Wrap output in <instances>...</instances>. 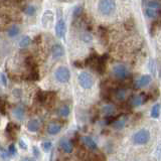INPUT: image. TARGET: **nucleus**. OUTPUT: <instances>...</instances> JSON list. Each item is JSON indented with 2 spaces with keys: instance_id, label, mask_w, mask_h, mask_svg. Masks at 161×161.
<instances>
[{
  "instance_id": "obj_1",
  "label": "nucleus",
  "mask_w": 161,
  "mask_h": 161,
  "mask_svg": "<svg viewBox=\"0 0 161 161\" xmlns=\"http://www.w3.org/2000/svg\"><path fill=\"white\" fill-rule=\"evenodd\" d=\"M116 8V3L115 0H100L98 4L99 12L102 15H111L113 12L115 11Z\"/></svg>"
},
{
  "instance_id": "obj_2",
  "label": "nucleus",
  "mask_w": 161,
  "mask_h": 161,
  "mask_svg": "<svg viewBox=\"0 0 161 161\" xmlns=\"http://www.w3.org/2000/svg\"><path fill=\"white\" fill-rule=\"evenodd\" d=\"M150 140V132L146 129H141L132 136V142L135 145H145Z\"/></svg>"
},
{
  "instance_id": "obj_3",
  "label": "nucleus",
  "mask_w": 161,
  "mask_h": 161,
  "mask_svg": "<svg viewBox=\"0 0 161 161\" xmlns=\"http://www.w3.org/2000/svg\"><path fill=\"white\" fill-rule=\"evenodd\" d=\"M78 82L81 87L86 89V90H89V89H91L94 86V79L87 71H83V73L79 75Z\"/></svg>"
},
{
  "instance_id": "obj_4",
  "label": "nucleus",
  "mask_w": 161,
  "mask_h": 161,
  "mask_svg": "<svg viewBox=\"0 0 161 161\" xmlns=\"http://www.w3.org/2000/svg\"><path fill=\"white\" fill-rule=\"evenodd\" d=\"M54 77H56L57 81L60 82V83H68V82L70 81L71 73L68 68L60 67L57 68L56 71H54Z\"/></svg>"
},
{
  "instance_id": "obj_5",
  "label": "nucleus",
  "mask_w": 161,
  "mask_h": 161,
  "mask_svg": "<svg viewBox=\"0 0 161 161\" xmlns=\"http://www.w3.org/2000/svg\"><path fill=\"white\" fill-rule=\"evenodd\" d=\"M113 74L119 80H124L128 76V70L124 64H116L113 68Z\"/></svg>"
},
{
  "instance_id": "obj_6",
  "label": "nucleus",
  "mask_w": 161,
  "mask_h": 161,
  "mask_svg": "<svg viewBox=\"0 0 161 161\" xmlns=\"http://www.w3.org/2000/svg\"><path fill=\"white\" fill-rule=\"evenodd\" d=\"M148 95H146L145 93H141L140 95L133 96V97L129 100V105L132 107H138V106L144 104L145 102L148 101Z\"/></svg>"
},
{
  "instance_id": "obj_7",
  "label": "nucleus",
  "mask_w": 161,
  "mask_h": 161,
  "mask_svg": "<svg viewBox=\"0 0 161 161\" xmlns=\"http://www.w3.org/2000/svg\"><path fill=\"white\" fill-rule=\"evenodd\" d=\"M18 131H19V127H18V126L15 125V124H13V123H11V122H9L8 124H7V126H6V128H5L6 134H7V136L9 137L10 139L16 138Z\"/></svg>"
},
{
  "instance_id": "obj_8",
  "label": "nucleus",
  "mask_w": 161,
  "mask_h": 161,
  "mask_svg": "<svg viewBox=\"0 0 161 161\" xmlns=\"http://www.w3.org/2000/svg\"><path fill=\"white\" fill-rule=\"evenodd\" d=\"M56 34L59 38L64 37V34H66V23H64L63 19L57 20L56 24Z\"/></svg>"
},
{
  "instance_id": "obj_9",
  "label": "nucleus",
  "mask_w": 161,
  "mask_h": 161,
  "mask_svg": "<svg viewBox=\"0 0 161 161\" xmlns=\"http://www.w3.org/2000/svg\"><path fill=\"white\" fill-rule=\"evenodd\" d=\"M106 60H107V56H103L101 57H98V60L96 63L95 68L99 74L103 75L106 70Z\"/></svg>"
},
{
  "instance_id": "obj_10",
  "label": "nucleus",
  "mask_w": 161,
  "mask_h": 161,
  "mask_svg": "<svg viewBox=\"0 0 161 161\" xmlns=\"http://www.w3.org/2000/svg\"><path fill=\"white\" fill-rule=\"evenodd\" d=\"M60 147L61 149L64 150L66 153H71L74 150V145H73V142L68 140L67 138H63L60 139Z\"/></svg>"
},
{
  "instance_id": "obj_11",
  "label": "nucleus",
  "mask_w": 161,
  "mask_h": 161,
  "mask_svg": "<svg viewBox=\"0 0 161 161\" xmlns=\"http://www.w3.org/2000/svg\"><path fill=\"white\" fill-rule=\"evenodd\" d=\"M53 13L50 10H46L42 15V25L43 27H49L53 24Z\"/></svg>"
},
{
  "instance_id": "obj_12",
  "label": "nucleus",
  "mask_w": 161,
  "mask_h": 161,
  "mask_svg": "<svg viewBox=\"0 0 161 161\" xmlns=\"http://www.w3.org/2000/svg\"><path fill=\"white\" fill-rule=\"evenodd\" d=\"M150 83H151V77H150L149 75H144V76H142L136 82L135 87L137 89H141V88L146 87V86H148Z\"/></svg>"
},
{
  "instance_id": "obj_13",
  "label": "nucleus",
  "mask_w": 161,
  "mask_h": 161,
  "mask_svg": "<svg viewBox=\"0 0 161 161\" xmlns=\"http://www.w3.org/2000/svg\"><path fill=\"white\" fill-rule=\"evenodd\" d=\"M51 54L54 59H60L64 54V47L60 46V44H54V46L51 47Z\"/></svg>"
},
{
  "instance_id": "obj_14",
  "label": "nucleus",
  "mask_w": 161,
  "mask_h": 161,
  "mask_svg": "<svg viewBox=\"0 0 161 161\" xmlns=\"http://www.w3.org/2000/svg\"><path fill=\"white\" fill-rule=\"evenodd\" d=\"M61 130V125L57 122H53L47 126V133L49 135H57L59 134Z\"/></svg>"
},
{
  "instance_id": "obj_15",
  "label": "nucleus",
  "mask_w": 161,
  "mask_h": 161,
  "mask_svg": "<svg viewBox=\"0 0 161 161\" xmlns=\"http://www.w3.org/2000/svg\"><path fill=\"white\" fill-rule=\"evenodd\" d=\"M83 142L85 146L87 147V148H89L90 150H97L98 146H97V143H96L93 139L91 138V137L89 136H85L83 137Z\"/></svg>"
},
{
  "instance_id": "obj_16",
  "label": "nucleus",
  "mask_w": 161,
  "mask_h": 161,
  "mask_svg": "<svg viewBox=\"0 0 161 161\" xmlns=\"http://www.w3.org/2000/svg\"><path fill=\"white\" fill-rule=\"evenodd\" d=\"M13 115H14V117L18 121H22L24 119V115H25L24 108L22 106H17V107L14 108V110H13Z\"/></svg>"
},
{
  "instance_id": "obj_17",
  "label": "nucleus",
  "mask_w": 161,
  "mask_h": 161,
  "mask_svg": "<svg viewBox=\"0 0 161 161\" xmlns=\"http://www.w3.org/2000/svg\"><path fill=\"white\" fill-rule=\"evenodd\" d=\"M27 129L30 132H36L39 129V121L37 119H32L27 123Z\"/></svg>"
},
{
  "instance_id": "obj_18",
  "label": "nucleus",
  "mask_w": 161,
  "mask_h": 161,
  "mask_svg": "<svg viewBox=\"0 0 161 161\" xmlns=\"http://www.w3.org/2000/svg\"><path fill=\"white\" fill-rule=\"evenodd\" d=\"M115 97L119 101H124L126 98V90L125 89H117L115 91Z\"/></svg>"
},
{
  "instance_id": "obj_19",
  "label": "nucleus",
  "mask_w": 161,
  "mask_h": 161,
  "mask_svg": "<svg viewBox=\"0 0 161 161\" xmlns=\"http://www.w3.org/2000/svg\"><path fill=\"white\" fill-rule=\"evenodd\" d=\"M160 110H161V106L160 104H155L153 106L152 110H151V117L154 119L159 118L160 116Z\"/></svg>"
},
{
  "instance_id": "obj_20",
  "label": "nucleus",
  "mask_w": 161,
  "mask_h": 161,
  "mask_svg": "<svg viewBox=\"0 0 161 161\" xmlns=\"http://www.w3.org/2000/svg\"><path fill=\"white\" fill-rule=\"evenodd\" d=\"M46 95H47V92L38 91L36 93V96H35L36 101L42 103V104H44V102H46Z\"/></svg>"
},
{
  "instance_id": "obj_21",
  "label": "nucleus",
  "mask_w": 161,
  "mask_h": 161,
  "mask_svg": "<svg viewBox=\"0 0 161 161\" xmlns=\"http://www.w3.org/2000/svg\"><path fill=\"white\" fill-rule=\"evenodd\" d=\"M125 123H126L125 118H123V119L118 118L114 123H113V127H114L115 129H122L125 126Z\"/></svg>"
},
{
  "instance_id": "obj_22",
  "label": "nucleus",
  "mask_w": 161,
  "mask_h": 161,
  "mask_svg": "<svg viewBox=\"0 0 161 161\" xmlns=\"http://www.w3.org/2000/svg\"><path fill=\"white\" fill-rule=\"evenodd\" d=\"M70 108H68V106L67 105H64V106H61V107L59 109V115L60 116H63V117H67V116L70 115Z\"/></svg>"
},
{
  "instance_id": "obj_23",
  "label": "nucleus",
  "mask_w": 161,
  "mask_h": 161,
  "mask_svg": "<svg viewBox=\"0 0 161 161\" xmlns=\"http://www.w3.org/2000/svg\"><path fill=\"white\" fill-rule=\"evenodd\" d=\"M31 42V39H30L29 36H23L19 42V46L21 49H24V47H27Z\"/></svg>"
},
{
  "instance_id": "obj_24",
  "label": "nucleus",
  "mask_w": 161,
  "mask_h": 161,
  "mask_svg": "<svg viewBox=\"0 0 161 161\" xmlns=\"http://www.w3.org/2000/svg\"><path fill=\"white\" fill-rule=\"evenodd\" d=\"M28 79H29V80H31V81L39 80V73H38V70H37V68L30 70V74H29Z\"/></svg>"
},
{
  "instance_id": "obj_25",
  "label": "nucleus",
  "mask_w": 161,
  "mask_h": 161,
  "mask_svg": "<svg viewBox=\"0 0 161 161\" xmlns=\"http://www.w3.org/2000/svg\"><path fill=\"white\" fill-rule=\"evenodd\" d=\"M18 33H19V28H18V26H17V25H12L8 29V31H7L8 36H10V37H14Z\"/></svg>"
},
{
  "instance_id": "obj_26",
  "label": "nucleus",
  "mask_w": 161,
  "mask_h": 161,
  "mask_svg": "<svg viewBox=\"0 0 161 161\" xmlns=\"http://www.w3.org/2000/svg\"><path fill=\"white\" fill-rule=\"evenodd\" d=\"M102 112L104 113L105 115H107V116H112L113 115V113L115 112V109L113 106H104L102 109Z\"/></svg>"
},
{
  "instance_id": "obj_27",
  "label": "nucleus",
  "mask_w": 161,
  "mask_h": 161,
  "mask_svg": "<svg viewBox=\"0 0 161 161\" xmlns=\"http://www.w3.org/2000/svg\"><path fill=\"white\" fill-rule=\"evenodd\" d=\"M148 8H152V9H155L158 11L159 9H161V4L159 2L155 1V0H152V1L148 2Z\"/></svg>"
},
{
  "instance_id": "obj_28",
  "label": "nucleus",
  "mask_w": 161,
  "mask_h": 161,
  "mask_svg": "<svg viewBox=\"0 0 161 161\" xmlns=\"http://www.w3.org/2000/svg\"><path fill=\"white\" fill-rule=\"evenodd\" d=\"M0 157H1V158L4 160V161H8L9 160V157H10L9 153L6 151L4 148H2L1 146H0Z\"/></svg>"
},
{
  "instance_id": "obj_29",
  "label": "nucleus",
  "mask_w": 161,
  "mask_h": 161,
  "mask_svg": "<svg viewBox=\"0 0 161 161\" xmlns=\"http://www.w3.org/2000/svg\"><path fill=\"white\" fill-rule=\"evenodd\" d=\"M42 150L44 152H49L51 149V147H53V144H51L50 141H44V142H42Z\"/></svg>"
},
{
  "instance_id": "obj_30",
  "label": "nucleus",
  "mask_w": 161,
  "mask_h": 161,
  "mask_svg": "<svg viewBox=\"0 0 161 161\" xmlns=\"http://www.w3.org/2000/svg\"><path fill=\"white\" fill-rule=\"evenodd\" d=\"M0 113L2 115H6V101L4 99H0Z\"/></svg>"
},
{
  "instance_id": "obj_31",
  "label": "nucleus",
  "mask_w": 161,
  "mask_h": 161,
  "mask_svg": "<svg viewBox=\"0 0 161 161\" xmlns=\"http://www.w3.org/2000/svg\"><path fill=\"white\" fill-rule=\"evenodd\" d=\"M146 15L148 17H155L158 15V11L152 8H147L146 9Z\"/></svg>"
},
{
  "instance_id": "obj_32",
  "label": "nucleus",
  "mask_w": 161,
  "mask_h": 161,
  "mask_svg": "<svg viewBox=\"0 0 161 161\" xmlns=\"http://www.w3.org/2000/svg\"><path fill=\"white\" fill-rule=\"evenodd\" d=\"M24 12L26 13L27 15H33L34 13H35V7L34 6H27V7L25 8Z\"/></svg>"
},
{
  "instance_id": "obj_33",
  "label": "nucleus",
  "mask_w": 161,
  "mask_h": 161,
  "mask_svg": "<svg viewBox=\"0 0 161 161\" xmlns=\"http://www.w3.org/2000/svg\"><path fill=\"white\" fill-rule=\"evenodd\" d=\"M82 11H83V7H82V6H77V7L75 8L74 13H73L74 17H79V16L81 15Z\"/></svg>"
},
{
  "instance_id": "obj_34",
  "label": "nucleus",
  "mask_w": 161,
  "mask_h": 161,
  "mask_svg": "<svg viewBox=\"0 0 161 161\" xmlns=\"http://www.w3.org/2000/svg\"><path fill=\"white\" fill-rule=\"evenodd\" d=\"M8 153L11 154V155H15L16 154V147L14 144H10L8 147Z\"/></svg>"
},
{
  "instance_id": "obj_35",
  "label": "nucleus",
  "mask_w": 161,
  "mask_h": 161,
  "mask_svg": "<svg viewBox=\"0 0 161 161\" xmlns=\"http://www.w3.org/2000/svg\"><path fill=\"white\" fill-rule=\"evenodd\" d=\"M32 150H33V154H34V156L35 157H40V151H39V149H38V147L37 146H33L32 147Z\"/></svg>"
},
{
  "instance_id": "obj_36",
  "label": "nucleus",
  "mask_w": 161,
  "mask_h": 161,
  "mask_svg": "<svg viewBox=\"0 0 161 161\" xmlns=\"http://www.w3.org/2000/svg\"><path fill=\"white\" fill-rule=\"evenodd\" d=\"M18 144H19L20 148H21V149H23V150H26L27 149V145H26V143L24 142V140H19Z\"/></svg>"
},
{
  "instance_id": "obj_37",
  "label": "nucleus",
  "mask_w": 161,
  "mask_h": 161,
  "mask_svg": "<svg viewBox=\"0 0 161 161\" xmlns=\"http://www.w3.org/2000/svg\"><path fill=\"white\" fill-rule=\"evenodd\" d=\"M83 39H84V42H90L92 40V36L90 35V34L86 33L85 35L83 36Z\"/></svg>"
},
{
  "instance_id": "obj_38",
  "label": "nucleus",
  "mask_w": 161,
  "mask_h": 161,
  "mask_svg": "<svg viewBox=\"0 0 161 161\" xmlns=\"http://www.w3.org/2000/svg\"><path fill=\"white\" fill-rule=\"evenodd\" d=\"M1 81H2V84L4 86L7 85V81H6V77L4 74H1Z\"/></svg>"
},
{
  "instance_id": "obj_39",
  "label": "nucleus",
  "mask_w": 161,
  "mask_h": 161,
  "mask_svg": "<svg viewBox=\"0 0 161 161\" xmlns=\"http://www.w3.org/2000/svg\"><path fill=\"white\" fill-rule=\"evenodd\" d=\"M20 161H36V160L34 158H32V157H23Z\"/></svg>"
},
{
  "instance_id": "obj_40",
  "label": "nucleus",
  "mask_w": 161,
  "mask_h": 161,
  "mask_svg": "<svg viewBox=\"0 0 161 161\" xmlns=\"http://www.w3.org/2000/svg\"><path fill=\"white\" fill-rule=\"evenodd\" d=\"M75 66H76V68H83V64H82L81 61H75Z\"/></svg>"
}]
</instances>
